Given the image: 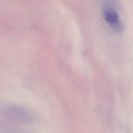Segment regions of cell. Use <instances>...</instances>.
I'll list each match as a JSON object with an SVG mask.
<instances>
[{
  "mask_svg": "<svg viewBox=\"0 0 133 133\" xmlns=\"http://www.w3.org/2000/svg\"><path fill=\"white\" fill-rule=\"evenodd\" d=\"M104 18L107 23L116 32H121L123 25L117 11L111 7H107L104 11Z\"/></svg>",
  "mask_w": 133,
  "mask_h": 133,
  "instance_id": "1",
  "label": "cell"
}]
</instances>
